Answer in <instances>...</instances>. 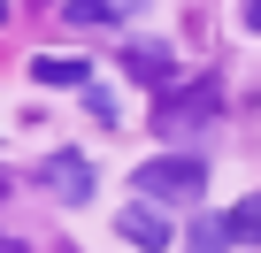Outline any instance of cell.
Here are the masks:
<instances>
[{
	"instance_id": "cell-1",
	"label": "cell",
	"mask_w": 261,
	"mask_h": 253,
	"mask_svg": "<svg viewBox=\"0 0 261 253\" xmlns=\"http://www.w3.org/2000/svg\"><path fill=\"white\" fill-rule=\"evenodd\" d=\"M139 192H146V200H169V207H192V200L207 192V161H200V154H154V161L139 169Z\"/></svg>"
},
{
	"instance_id": "cell-2",
	"label": "cell",
	"mask_w": 261,
	"mask_h": 253,
	"mask_svg": "<svg viewBox=\"0 0 261 253\" xmlns=\"http://www.w3.org/2000/svg\"><path fill=\"white\" fill-rule=\"evenodd\" d=\"M215 100H223V85H215V77H200L192 92H169V100L154 107V131H162V138L200 131V123H215Z\"/></svg>"
},
{
	"instance_id": "cell-3",
	"label": "cell",
	"mask_w": 261,
	"mask_h": 253,
	"mask_svg": "<svg viewBox=\"0 0 261 253\" xmlns=\"http://www.w3.org/2000/svg\"><path fill=\"white\" fill-rule=\"evenodd\" d=\"M123 77H139V85H169V77H177V54H169L162 39H130V46H123Z\"/></svg>"
},
{
	"instance_id": "cell-4",
	"label": "cell",
	"mask_w": 261,
	"mask_h": 253,
	"mask_svg": "<svg viewBox=\"0 0 261 253\" xmlns=\"http://www.w3.org/2000/svg\"><path fill=\"white\" fill-rule=\"evenodd\" d=\"M46 184H54L62 207H85V200H92V161H85V154H54V161H46Z\"/></svg>"
},
{
	"instance_id": "cell-5",
	"label": "cell",
	"mask_w": 261,
	"mask_h": 253,
	"mask_svg": "<svg viewBox=\"0 0 261 253\" xmlns=\"http://www.w3.org/2000/svg\"><path fill=\"white\" fill-rule=\"evenodd\" d=\"M115 230L139 245V253H169V215H162V207H146V200H139V207H123V222H115Z\"/></svg>"
},
{
	"instance_id": "cell-6",
	"label": "cell",
	"mask_w": 261,
	"mask_h": 253,
	"mask_svg": "<svg viewBox=\"0 0 261 253\" xmlns=\"http://www.w3.org/2000/svg\"><path fill=\"white\" fill-rule=\"evenodd\" d=\"M31 77H39V85H85L92 69H85L77 54H39V62H31Z\"/></svg>"
},
{
	"instance_id": "cell-7",
	"label": "cell",
	"mask_w": 261,
	"mask_h": 253,
	"mask_svg": "<svg viewBox=\"0 0 261 253\" xmlns=\"http://www.w3.org/2000/svg\"><path fill=\"white\" fill-rule=\"evenodd\" d=\"M185 245H192V253H223V245H230V215H192Z\"/></svg>"
},
{
	"instance_id": "cell-8",
	"label": "cell",
	"mask_w": 261,
	"mask_h": 253,
	"mask_svg": "<svg viewBox=\"0 0 261 253\" xmlns=\"http://www.w3.org/2000/svg\"><path fill=\"white\" fill-rule=\"evenodd\" d=\"M230 245H261V192H246L230 207Z\"/></svg>"
},
{
	"instance_id": "cell-9",
	"label": "cell",
	"mask_w": 261,
	"mask_h": 253,
	"mask_svg": "<svg viewBox=\"0 0 261 253\" xmlns=\"http://www.w3.org/2000/svg\"><path fill=\"white\" fill-rule=\"evenodd\" d=\"M62 8H69V23H108L115 0H62Z\"/></svg>"
},
{
	"instance_id": "cell-10",
	"label": "cell",
	"mask_w": 261,
	"mask_h": 253,
	"mask_svg": "<svg viewBox=\"0 0 261 253\" xmlns=\"http://www.w3.org/2000/svg\"><path fill=\"white\" fill-rule=\"evenodd\" d=\"M238 23H246V31H261V0H238Z\"/></svg>"
},
{
	"instance_id": "cell-11",
	"label": "cell",
	"mask_w": 261,
	"mask_h": 253,
	"mask_svg": "<svg viewBox=\"0 0 261 253\" xmlns=\"http://www.w3.org/2000/svg\"><path fill=\"white\" fill-rule=\"evenodd\" d=\"M0 253H23V245H16V238H0Z\"/></svg>"
},
{
	"instance_id": "cell-12",
	"label": "cell",
	"mask_w": 261,
	"mask_h": 253,
	"mask_svg": "<svg viewBox=\"0 0 261 253\" xmlns=\"http://www.w3.org/2000/svg\"><path fill=\"white\" fill-rule=\"evenodd\" d=\"M0 23H8V0H0Z\"/></svg>"
},
{
	"instance_id": "cell-13",
	"label": "cell",
	"mask_w": 261,
	"mask_h": 253,
	"mask_svg": "<svg viewBox=\"0 0 261 253\" xmlns=\"http://www.w3.org/2000/svg\"><path fill=\"white\" fill-rule=\"evenodd\" d=\"M115 8H139V0H115Z\"/></svg>"
},
{
	"instance_id": "cell-14",
	"label": "cell",
	"mask_w": 261,
	"mask_h": 253,
	"mask_svg": "<svg viewBox=\"0 0 261 253\" xmlns=\"http://www.w3.org/2000/svg\"><path fill=\"white\" fill-rule=\"evenodd\" d=\"M0 200H8V177H0Z\"/></svg>"
},
{
	"instance_id": "cell-15",
	"label": "cell",
	"mask_w": 261,
	"mask_h": 253,
	"mask_svg": "<svg viewBox=\"0 0 261 253\" xmlns=\"http://www.w3.org/2000/svg\"><path fill=\"white\" fill-rule=\"evenodd\" d=\"M185 253H192V245H185Z\"/></svg>"
}]
</instances>
